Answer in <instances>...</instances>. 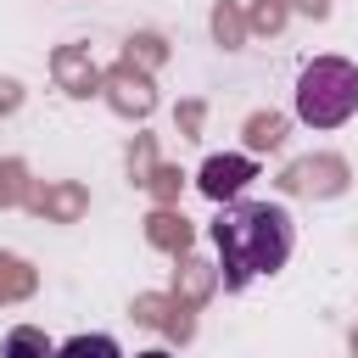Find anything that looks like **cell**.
Listing matches in <instances>:
<instances>
[{
  "mask_svg": "<svg viewBox=\"0 0 358 358\" xmlns=\"http://www.w3.org/2000/svg\"><path fill=\"white\" fill-rule=\"evenodd\" d=\"M0 358H56V347L45 341V330H34V324H17V330L6 336V347H0Z\"/></svg>",
  "mask_w": 358,
  "mask_h": 358,
  "instance_id": "4",
  "label": "cell"
},
{
  "mask_svg": "<svg viewBox=\"0 0 358 358\" xmlns=\"http://www.w3.org/2000/svg\"><path fill=\"white\" fill-rule=\"evenodd\" d=\"M56 358H123V352H117L112 336H73V341L56 347Z\"/></svg>",
  "mask_w": 358,
  "mask_h": 358,
  "instance_id": "5",
  "label": "cell"
},
{
  "mask_svg": "<svg viewBox=\"0 0 358 358\" xmlns=\"http://www.w3.org/2000/svg\"><path fill=\"white\" fill-rule=\"evenodd\" d=\"M134 358H173V352H162V347H151V352H134Z\"/></svg>",
  "mask_w": 358,
  "mask_h": 358,
  "instance_id": "6",
  "label": "cell"
},
{
  "mask_svg": "<svg viewBox=\"0 0 358 358\" xmlns=\"http://www.w3.org/2000/svg\"><path fill=\"white\" fill-rule=\"evenodd\" d=\"M291 213L280 201H224L213 218V246H218V274L224 291H246L263 274H280L291 257Z\"/></svg>",
  "mask_w": 358,
  "mask_h": 358,
  "instance_id": "1",
  "label": "cell"
},
{
  "mask_svg": "<svg viewBox=\"0 0 358 358\" xmlns=\"http://www.w3.org/2000/svg\"><path fill=\"white\" fill-rule=\"evenodd\" d=\"M252 179H257V162L252 157H207L201 173H196V185H201L207 201H241V190Z\"/></svg>",
  "mask_w": 358,
  "mask_h": 358,
  "instance_id": "3",
  "label": "cell"
},
{
  "mask_svg": "<svg viewBox=\"0 0 358 358\" xmlns=\"http://www.w3.org/2000/svg\"><path fill=\"white\" fill-rule=\"evenodd\" d=\"M358 112V67L347 56H313L296 73V117L308 129H341Z\"/></svg>",
  "mask_w": 358,
  "mask_h": 358,
  "instance_id": "2",
  "label": "cell"
}]
</instances>
